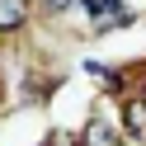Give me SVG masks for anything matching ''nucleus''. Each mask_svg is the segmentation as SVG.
Wrapping results in <instances>:
<instances>
[{"label": "nucleus", "mask_w": 146, "mask_h": 146, "mask_svg": "<svg viewBox=\"0 0 146 146\" xmlns=\"http://www.w3.org/2000/svg\"><path fill=\"white\" fill-rule=\"evenodd\" d=\"M80 146H118V127L104 123V118H94V123L80 132Z\"/></svg>", "instance_id": "f257e3e1"}, {"label": "nucleus", "mask_w": 146, "mask_h": 146, "mask_svg": "<svg viewBox=\"0 0 146 146\" xmlns=\"http://www.w3.org/2000/svg\"><path fill=\"white\" fill-rule=\"evenodd\" d=\"M42 5H47V10H71L76 0H42Z\"/></svg>", "instance_id": "20e7f679"}, {"label": "nucleus", "mask_w": 146, "mask_h": 146, "mask_svg": "<svg viewBox=\"0 0 146 146\" xmlns=\"http://www.w3.org/2000/svg\"><path fill=\"white\" fill-rule=\"evenodd\" d=\"M24 24V0H0V33Z\"/></svg>", "instance_id": "7ed1b4c3"}, {"label": "nucleus", "mask_w": 146, "mask_h": 146, "mask_svg": "<svg viewBox=\"0 0 146 146\" xmlns=\"http://www.w3.org/2000/svg\"><path fill=\"white\" fill-rule=\"evenodd\" d=\"M123 113H127V132L146 141V99H127V104H123Z\"/></svg>", "instance_id": "f03ea898"}]
</instances>
